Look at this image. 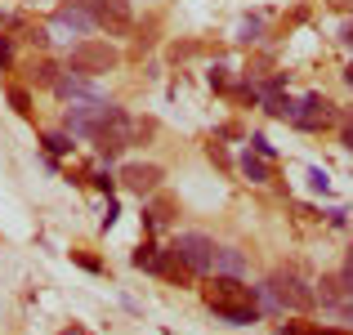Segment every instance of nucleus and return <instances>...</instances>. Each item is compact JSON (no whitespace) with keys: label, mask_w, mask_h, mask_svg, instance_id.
Wrapping results in <instances>:
<instances>
[{"label":"nucleus","mask_w":353,"mask_h":335,"mask_svg":"<svg viewBox=\"0 0 353 335\" xmlns=\"http://www.w3.org/2000/svg\"><path fill=\"white\" fill-rule=\"evenodd\" d=\"M206 304L215 309V318H224L228 327H250L259 322V304H255V286H241V277H224L206 286Z\"/></svg>","instance_id":"obj_1"},{"label":"nucleus","mask_w":353,"mask_h":335,"mask_svg":"<svg viewBox=\"0 0 353 335\" xmlns=\"http://www.w3.org/2000/svg\"><path fill=\"white\" fill-rule=\"evenodd\" d=\"M264 286L273 291V300L282 304V313H286V309L304 313V309H313V304H318V291H313V286L304 282V277L295 273V268H277V273L268 277Z\"/></svg>","instance_id":"obj_2"},{"label":"nucleus","mask_w":353,"mask_h":335,"mask_svg":"<svg viewBox=\"0 0 353 335\" xmlns=\"http://www.w3.org/2000/svg\"><path fill=\"white\" fill-rule=\"evenodd\" d=\"M117 63H121V54L108 41H77L68 54V72H77V77H103Z\"/></svg>","instance_id":"obj_3"},{"label":"nucleus","mask_w":353,"mask_h":335,"mask_svg":"<svg viewBox=\"0 0 353 335\" xmlns=\"http://www.w3.org/2000/svg\"><path fill=\"white\" fill-rule=\"evenodd\" d=\"M90 139L99 143V152H103V156H117V152H125L130 139H134V121L112 103V108H108V116H103V125H99Z\"/></svg>","instance_id":"obj_4"},{"label":"nucleus","mask_w":353,"mask_h":335,"mask_svg":"<svg viewBox=\"0 0 353 335\" xmlns=\"http://www.w3.org/2000/svg\"><path fill=\"white\" fill-rule=\"evenodd\" d=\"M170 250L183 259V268H188L192 277L210 273V259H215V241H210L206 232H179V237L170 241Z\"/></svg>","instance_id":"obj_5"},{"label":"nucleus","mask_w":353,"mask_h":335,"mask_svg":"<svg viewBox=\"0 0 353 335\" xmlns=\"http://www.w3.org/2000/svg\"><path fill=\"white\" fill-rule=\"evenodd\" d=\"M90 14H94V27H108V36H125L134 27V14H130V0H85Z\"/></svg>","instance_id":"obj_6"},{"label":"nucleus","mask_w":353,"mask_h":335,"mask_svg":"<svg viewBox=\"0 0 353 335\" xmlns=\"http://www.w3.org/2000/svg\"><path fill=\"white\" fill-rule=\"evenodd\" d=\"M108 108H112V103H103V99H85V103L68 108V134H81V139H90L99 125H103Z\"/></svg>","instance_id":"obj_7"},{"label":"nucleus","mask_w":353,"mask_h":335,"mask_svg":"<svg viewBox=\"0 0 353 335\" xmlns=\"http://www.w3.org/2000/svg\"><path fill=\"white\" fill-rule=\"evenodd\" d=\"M161 179H165V170L152 165V161H130L125 170H121V183H125L134 197H152V192L161 188Z\"/></svg>","instance_id":"obj_8"},{"label":"nucleus","mask_w":353,"mask_h":335,"mask_svg":"<svg viewBox=\"0 0 353 335\" xmlns=\"http://www.w3.org/2000/svg\"><path fill=\"white\" fill-rule=\"evenodd\" d=\"M331 116H336V112H331V103H327L322 94H309V99H304L300 108L291 112V121H295L300 130H322V125H327Z\"/></svg>","instance_id":"obj_9"},{"label":"nucleus","mask_w":353,"mask_h":335,"mask_svg":"<svg viewBox=\"0 0 353 335\" xmlns=\"http://www.w3.org/2000/svg\"><path fill=\"white\" fill-rule=\"evenodd\" d=\"M54 23H59V27H68L72 36H85V32H94V14H90V5H59Z\"/></svg>","instance_id":"obj_10"},{"label":"nucleus","mask_w":353,"mask_h":335,"mask_svg":"<svg viewBox=\"0 0 353 335\" xmlns=\"http://www.w3.org/2000/svg\"><path fill=\"white\" fill-rule=\"evenodd\" d=\"M210 268H215V273H224V277H241V273H246V255H241L237 246H215Z\"/></svg>","instance_id":"obj_11"},{"label":"nucleus","mask_w":353,"mask_h":335,"mask_svg":"<svg viewBox=\"0 0 353 335\" xmlns=\"http://www.w3.org/2000/svg\"><path fill=\"white\" fill-rule=\"evenodd\" d=\"M54 90H59V99H99V90L90 85V77H59Z\"/></svg>","instance_id":"obj_12"},{"label":"nucleus","mask_w":353,"mask_h":335,"mask_svg":"<svg viewBox=\"0 0 353 335\" xmlns=\"http://www.w3.org/2000/svg\"><path fill=\"white\" fill-rule=\"evenodd\" d=\"M130 264L134 268H143V273H157L161 268V246H152V241H143V246L130 255Z\"/></svg>","instance_id":"obj_13"},{"label":"nucleus","mask_w":353,"mask_h":335,"mask_svg":"<svg viewBox=\"0 0 353 335\" xmlns=\"http://www.w3.org/2000/svg\"><path fill=\"white\" fill-rule=\"evenodd\" d=\"M241 174H246L250 183H268V179H273L268 161H264V156H255V152H246V156H241Z\"/></svg>","instance_id":"obj_14"},{"label":"nucleus","mask_w":353,"mask_h":335,"mask_svg":"<svg viewBox=\"0 0 353 335\" xmlns=\"http://www.w3.org/2000/svg\"><path fill=\"white\" fill-rule=\"evenodd\" d=\"M318 295H322V304H340V300H345V295H340V277L327 273V277L318 282Z\"/></svg>","instance_id":"obj_15"},{"label":"nucleus","mask_w":353,"mask_h":335,"mask_svg":"<svg viewBox=\"0 0 353 335\" xmlns=\"http://www.w3.org/2000/svg\"><path fill=\"white\" fill-rule=\"evenodd\" d=\"M259 32H264V23H259V18H241V27H237V41H259Z\"/></svg>","instance_id":"obj_16"},{"label":"nucleus","mask_w":353,"mask_h":335,"mask_svg":"<svg viewBox=\"0 0 353 335\" xmlns=\"http://www.w3.org/2000/svg\"><path fill=\"white\" fill-rule=\"evenodd\" d=\"M32 77H36V85H54V81H59V68H54V63H36Z\"/></svg>","instance_id":"obj_17"},{"label":"nucleus","mask_w":353,"mask_h":335,"mask_svg":"<svg viewBox=\"0 0 353 335\" xmlns=\"http://www.w3.org/2000/svg\"><path fill=\"white\" fill-rule=\"evenodd\" d=\"M45 148H50L54 156H59V152H72V134H50V139H45Z\"/></svg>","instance_id":"obj_18"},{"label":"nucleus","mask_w":353,"mask_h":335,"mask_svg":"<svg viewBox=\"0 0 353 335\" xmlns=\"http://www.w3.org/2000/svg\"><path fill=\"white\" fill-rule=\"evenodd\" d=\"M9 103H14V112H23V116H27V112H32V99H27V90H9Z\"/></svg>","instance_id":"obj_19"},{"label":"nucleus","mask_w":353,"mask_h":335,"mask_svg":"<svg viewBox=\"0 0 353 335\" xmlns=\"http://www.w3.org/2000/svg\"><path fill=\"white\" fill-rule=\"evenodd\" d=\"M336 277H340V295H353V255H349V264L340 268Z\"/></svg>","instance_id":"obj_20"},{"label":"nucleus","mask_w":353,"mask_h":335,"mask_svg":"<svg viewBox=\"0 0 353 335\" xmlns=\"http://www.w3.org/2000/svg\"><path fill=\"white\" fill-rule=\"evenodd\" d=\"M250 148H255V156H273V143H268L264 134H255V139H250Z\"/></svg>","instance_id":"obj_21"},{"label":"nucleus","mask_w":353,"mask_h":335,"mask_svg":"<svg viewBox=\"0 0 353 335\" xmlns=\"http://www.w3.org/2000/svg\"><path fill=\"white\" fill-rule=\"evenodd\" d=\"M300 335H345V331H327V327H304Z\"/></svg>","instance_id":"obj_22"},{"label":"nucleus","mask_w":353,"mask_h":335,"mask_svg":"<svg viewBox=\"0 0 353 335\" xmlns=\"http://www.w3.org/2000/svg\"><path fill=\"white\" fill-rule=\"evenodd\" d=\"M9 54H14V50H9V41L0 36V63H9Z\"/></svg>","instance_id":"obj_23"},{"label":"nucleus","mask_w":353,"mask_h":335,"mask_svg":"<svg viewBox=\"0 0 353 335\" xmlns=\"http://www.w3.org/2000/svg\"><path fill=\"white\" fill-rule=\"evenodd\" d=\"M345 148H353V121H349V130H345Z\"/></svg>","instance_id":"obj_24"},{"label":"nucleus","mask_w":353,"mask_h":335,"mask_svg":"<svg viewBox=\"0 0 353 335\" xmlns=\"http://www.w3.org/2000/svg\"><path fill=\"white\" fill-rule=\"evenodd\" d=\"M345 81H349V90H353V63H349V68H345Z\"/></svg>","instance_id":"obj_25"},{"label":"nucleus","mask_w":353,"mask_h":335,"mask_svg":"<svg viewBox=\"0 0 353 335\" xmlns=\"http://www.w3.org/2000/svg\"><path fill=\"white\" fill-rule=\"evenodd\" d=\"M345 41H349V45H353V23H349V27H345Z\"/></svg>","instance_id":"obj_26"},{"label":"nucleus","mask_w":353,"mask_h":335,"mask_svg":"<svg viewBox=\"0 0 353 335\" xmlns=\"http://www.w3.org/2000/svg\"><path fill=\"white\" fill-rule=\"evenodd\" d=\"M63 335H81V327H72V331H63Z\"/></svg>","instance_id":"obj_27"},{"label":"nucleus","mask_w":353,"mask_h":335,"mask_svg":"<svg viewBox=\"0 0 353 335\" xmlns=\"http://www.w3.org/2000/svg\"><path fill=\"white\" fill-rule=\"evenodd\" d=\"M336 5H353V0H336Z\"/></svg>","instance_id":"obj_28"}]
</instances>
